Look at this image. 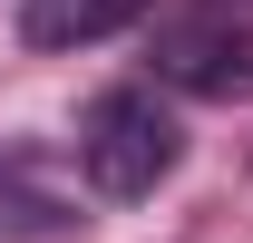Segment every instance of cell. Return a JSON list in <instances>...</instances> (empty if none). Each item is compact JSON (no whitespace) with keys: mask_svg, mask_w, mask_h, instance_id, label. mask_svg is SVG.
Returning <instances> with one entry per match:
<instances>
[{"mask_svg":"<svg viewBox=\"0 0 253 243\" xmlns=\"http://www.w3.org/2000/svg\"><path fill=\"white\" fill-rule=\"evenodd\" d=\"M78 165H88V185L107 204H136L185 165V126H175V107L156 88H107L78 117Z\"/></svg>","mask_w":253,"mask_h":243,"instance_id":"1","label":"cell"},{"mask_svg":"<svg viewBox=\"0 0 253 243\" xmlns=\"http://www.w3.org/2000/svg\"><path fill=\"white\" fill-rule=\"evenodd\" d=\"M156 78L185 97H253V20H175L156 39Z\"/></svg>","mask_w":253,"mask_h":243,"instance_id":"2","label":"cell"},{"mask_svg":"<svg viewBox=\"0 0 253 243\" xmlns=\"http://www.w3.org/2000/svg\"><path fill=\"white\" fill-rule=\"evenodd\" d=\"M156 0H20V39L30 49H97V39L136 30Z\"/></svg>","mask_w":253,"mask_h":243,"instance_id":"3","label":"cell"},{"mask_svg":"<svg viewBox=\"0 0 253 243\" xmlns=\"http://www.w3.org/2000/svg\"><path fill=\"white\" fill-rule=\"evenodd\" d=\"M39 234H68V195H49L20 156H0V243H39Z\"/></svg>","mask_w":253,"mask_h":243,"instance_id":"4","label":"cell"}]
</instances>
